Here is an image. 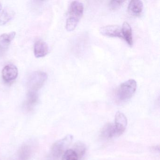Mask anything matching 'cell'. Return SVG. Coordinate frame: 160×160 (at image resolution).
<instances>
[{"label":"cell","instance_id":"cell-1","mask_svg":"<svg viewBox=\"0 0 160 160\" xmlns=\"http://www.w3.org/2000/svg\"><path fill=\"white\" fill-rule=\"evenodd\" d=\"M84 12V6L78 1L71 2L68 10V18L66 22V30L71 32L74 30L82 18Z\"/></svg>","mask_w":160,"mask_h":160},{"label":"cell","instance_id":"cell-2","mask_svg":"<svg viewBox=\"0 0 160 160\" xmlns=\"http://www.w3.org/2000/svg\"><path fill=\"white\" fill-rule=\"evenodd\" d=\"M137 82L134 79H129L122 83L116 91V100L119 102H125L130 100L135 92Z\"/></svg>","mask_w":160,"mask_h":160},{"label":"cell","instance_id":"cell-3","mask_svg":"<svg viewBox=\"0 0 160 160\" xmlns=\"http://www.w3.org/2000/svg\"><path fill=\"white\" fill-rule=\"evenodd\" d=\"M72 139V136L68 135L55 142L50 149L47 160H59L66 151V148L71 143Z\"/></svg>","mask_w":160,"mask_h":160},{"label":"cell","instance_id":"cell-4","mask_svg":"<svg viewBox=\"0 0 160 160\" xmlns=\"http://www.w3.org/2000/svg\"><path fill=\"white\" fill-rule=\"evenodd\" d=\"M47 78L48 75L45 72L37 71L32 73L27 83L28 91L37 92L44 85Z\"/></svg>","mask_w":160,"mask_h":160},{"label":"cell","instance_id":"cell-5","mask_svg":"<svg viewBox=\"0 0 160 160\" xmlns=\"http://www.w3.org/2000/svg\"><path fill=\"white\" fill-rule=\"evenodd\" d=\"M124 132L120 129L115 123H107L104 126L101 132V137L104 140H109L121 135Z\"/></svg>","mask_w":160,"mask_h":160},{"label":"cell","instance_id":"cell-6","mask_svg":"<svg viewBox=\"0 0 160 160\" xmlns=\"http://www.w3.org/2000/svg\"><path fill=\"white\" fill-rule=\"evenodd\" d=\"M102 35L109 37H118L122 39V27L118 25H108L100 29Z\"/></svg>","mask_w":160,"mask_h":160},{"label":"cell","instance_id":"cell-7","mask_svg":"<svg viewBox=\"0 0 160 160\" xmlns=\"http://www.w3.org/2000/svg\"><path fill=\"white\" fill-rule=\"evenodd\" d=\"M18 69L14 64H8L2 69V78L6 82H11L15 80L18 76Z\"/></svg>","mask_w":160,"mask_h":160},{"label":"cell","instance_id":"cell-8","mask_svg":"<svg viewBox=\"0 0 160 160\" xmlns=\"http://www.w3.org/2000/svg\"><path fill=\"white\" fill-rule=\"evenodd\" d=\"M16 34L15 32H12L0 35V56H2L7 51Z\"/></svg>","mask_w":160,"mask_h":160},{"label":"cell","instance_id":"cell-9","mask_svg":"<svg viewBox=\"0 0 160 160\" xmlns=\"http://www.w3.org/2000/svg\"><path fill=\"white\" fill-rule=\"evenodd\" d=\"M39 96L36 92H28L27 97L24 104V108L27 112H30L34 109L38 103Z\"/></svg>","mask_w":160,"mask_h":160},{"label":"cell","instance_id":"cell-10","mask_svg":"<svg viewBox=\"0 0 160 160\" xmlns=\"http://www.w3.org/2000/svg\"><path fill=\"white\" fill-rule=\"evenodd\" d=\"M49 53V47L46 42L42 40L36 41L34 45V56L37 58L45 57Z\"/></svg>","mask_w":160,"mask_h":160},{"label":"cell","instance_id":"cell-11","mask_svg":"<svg viewBox=\"0 0 160 160\" xmlns=\"http://www.w3.org/2000/svg\"><path fill=\"white\" fill-rule=\"evenodd\" d=\"M33 152V148L30 144H24L18 150L17 160H29Z\"/></svg>","mask_w":160,"mask_h":160},{"label":"cell","instance_id":"cell-12","mask_svg":"<svg viewBox=\"0 0 160 160\" xmlns=\"http://www.w3.org/2000/svg\"><path fill=\"white\" fill-rule=\"evenodd\" d=\"M143 9V3L139 0L131 1L128 5V12L133 16L139 15L142 12Z\"/></svg>","mask_w":160,"mask_h":160},{"label":"cell","instance_id":"cell-13","mask_svg":"<svg viewBox=\"0 0 160 160\" xmlns=\"http://www.w3.org/2000/svg\"><path fill=\"white\" fill-rule=\"evenodd\" d=\"M122 39L125 40L130 46H132L133 38L132 28L127 22H124L122 26Z\"/></svg>","mask_w":160,"mask_h":160},{"label":"cell","instance_id":"cell-14","mask_svg":"<svg viewBox=\"0 0 160 160\" xmlns=\"http://www.w3.org/2000/svg\"><path fill=\"white\" fill-rule=\"evenodd\" d=\"M15 15L14 11L9 7H5L0 15V26L6 25L11 21Z\"/></svg>","mask_w":160,"mask_h":160},{"label":"cell","instance_id":"cell-15","mask_svg":"<svg viewBox=\"0 0 160 160\" xmlns=\"http://www.w3.org/2000/svg\"><path fill=\"white\" fill-rule=\"evenodd\" d=\"M115 123L122 129L125 130L127 125V118L123 113L118 111L115 116Z\"/></svg>","mask_w":160,"mask_h":160},{"label":"cell","instance_id":"cell-16","mask_svg":"<svg viewBox=\"0 0 160 160\" xmlns=\"http://www.w3.org/2000/svg\"><path fill=\"white\" fill-rule=\"evenodd\" d=\"M78 154L75 150L69 149L66 150L62 157L61 160H78Z\"/></svg>","mask_w":160,"mask_h":160},{"label":"cell","instance_id":"cell-17","mask_svg":"<svg viewBox=\"0 0 160 160\" xmlns=\"http://www.w3.org/2000/svg\"><path fill=\"white\" fill-rule=\"evenodd\" d=\"M124 1H111L109 2V7L112 11L118 10L122 5Z\"/></svg>","mask_w":160,"mask_h":160},{"label":"cell","instance_id":"cell-18","mask_svg":"<svg viewBox=\"0 0 160 160\" xmlns=\"http://www.w3.org/2000/svg\"><path fill=\"white\" fill-rule=\"evenodd\" d=\"M2 10V4L1 2H0V12H1Z\"/></svg>","mask_w":160,"mask_h":160}]
</instances>
